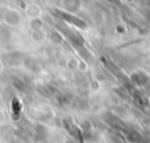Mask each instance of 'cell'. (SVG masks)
<instances>
[{"mask_svg": "<svg viewBox=\"0 0 150 143\" xmlns=\"http://www.w3.org/2000/svg\"><path fill=\"white\" fill-rule=\"evenodd\" d=\"M131 80L137 84H145L150 81V76L144 72H135L131 75Z\"/></svg>", "mask_w": 150, "mask_h": 143, "instance_id": "1", "label": "cell"}, {"mask_svg": "<svg viewBox=\"0 0 150 143\" xmlns=\"http://www.w3.org/2000/svg\"><path fill=\"white\" fill-rule=\"evenodd\" d=\"M135 101H136L141 107H143V105H146V104H148V101H146L142 95H139V94L135 95Z\"/></svg>", "mask_w": 150, "mask_h": 143, "instance_id": "2", "label": "cell"}]
</instances>
